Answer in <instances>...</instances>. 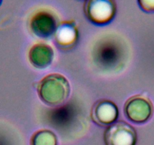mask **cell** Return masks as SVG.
I'll return each instance as SVG.
<instances>
[{
	"label": "cell",
	"mask_w": 154,
	"mask_h": 145,
	"mask_svg": "<svg viewBox=\"0 0 154 145\" xmlns=\"http://www.w3.org/2000/svg\"><path fill=\"white\" fill-rule=\"evenodd\" d=\"M125 113L128 119L135 123H143L150 118L152 106L150 101L143 96H134L126 102Z\"/></svg>",
	"instance_id": "cell-5"
},
{
	"label": "cell",
	"mask_w": 154,
	"mask_h": 145,
	"mask_svg": "<svg viewBox=\"0 0 154 145\" xmlns=\"http://www.w3.org/2000/svg\"><path fill=\"white\" fill-rule=\"evenodd\" d=\"M54 59V50L48 44L38 42L32 45L29 51L31 64L38 69L48 67Z\"/></svg>",
	"instance_id": "cell-8"
},
{
	"label": "cell",
	"mask_w": 154,
	"mask_h": 145,
	"mask_svg": "<svg viewBox=\"0 0 154 145\" xmlns=\"http://www.w3.org/2000/svg\"><path fill=\"white\" fill-rule=\"evenodd\" d=\"M1 3H2V0H0V5H1Z\"/></svg>",
	"instance_id": "cell-11"
},
{
	"label": "cell",
	"mask_w": 154,
	"mask_h": 145,
	"mask_svg": "<svg viewBox=\"0 0 154 145\" xmlns=\"http://www.w3.org/2000/svg\"><path fill=\"white\" fill-rule=\"evenodd\" d=\"M140 8L145 12H154V0H137Z\"/></svg>",
	"instance_id": "cell-10"
},
{
	"label": "cell",
	"mask_w": 154,
	"mask_h": 145,
	"mask_svg": "<svg viewBox=\"0 0 154 145\" xmlns=\"http://www.w3.org/2000/svg\"><path fill=\"white\" fill-rule=\"evenodd\" d=\"M106 145H135L136 133L125 122H117L108 127L104 134Z\"/></svg>",
	"instance_id": "cell-4"
},
{
	"label": "cell",
	"mask_w": 154,
	"mask_h": 145,
	"mask_svg": "<svg viewBox=\"0 0 154 145\" xmlns=\"http://www.w3.org/2000/svg\"><path fill=\"white\" fill-rule=\"evenodd\" d=\"M54 39L60 48H71L78 39V30L73 21H63L57 24Z\"/></svg>",
	"instance_id": "cell-7"
},
{
	"label": "cell",
	"mask_w": 154,
	"mask_h": 145,
	"mask_svg": "<svg viewBox=\"0 0 154 145\" xmlns=\"http://www.w3.org/2000/svg\"><path fill=\"white\" fill-rule=\"evenodd\" d=\"M85 13L88 20L94 24H106L115 15L116 4L113 0H87Z\"/></svg>",
	"instance_id": "cell-2"
},
{
	"label": "cell",
	"mask_w": 154,
	"mask_h": 145,
	"mask_svg": "<svg viewBox=\"0 0 154 145\" xmlns=\"http://www.w3.org/2000/svg\"><path fill=\"white\" fill-rule=\"evenodd\" d=\"M57 26V18L51 11L42 9L36 11L29 20V29L35 35L42 39L50 37Z\"/></svg>",
	"instance_id": "cell-3"
},
{
	"label": "cell",
	"mask_w": 154,
	"mask_h": 145,
	"mask_svg": "<svg viewBox=\"0 0 154 145\" xmlns=\"http://www.w3.org/2000/svg\"><path fill=\"white\" fill-rule=\"evenodd\" d=\"M55 134L48 130H41L33 134L31 145H57Z\"/></svg>",
	"instance_id": "cell-9"
},
{
	"label": "cell",
	"mask_w": 154,
	"mask_h": 145,
	"mask_svg": "<svg viewBox=\"0 0 154 145\" xmlns=\"http://www.w3.org/2000/svg\"><path fill=\"white\" fill-rule=\"evenodd\" d=\"M69 85L63 76L53 73L44 77L38 85L40 98L47 104L56 106L63 103L69 94Z\"/></svg>",
	"instance_id": "cell-1"
},
{
	"label": "cell",
	"mask_w": 154,
	"mask_h": 145,
	"mask_svg": "<svg viewBox=\"0 0 154 145\" xmlns=\"http://www.w3.org/2000/svg\"><path fill=\"white\" fill-rule=\"evenodd\" d=\"M91 116L99 125H110L118 117L117 106L109 100H100L93 106Z\"/></svg>",
	"instance_id": "cell-6"
}]
</instances>
